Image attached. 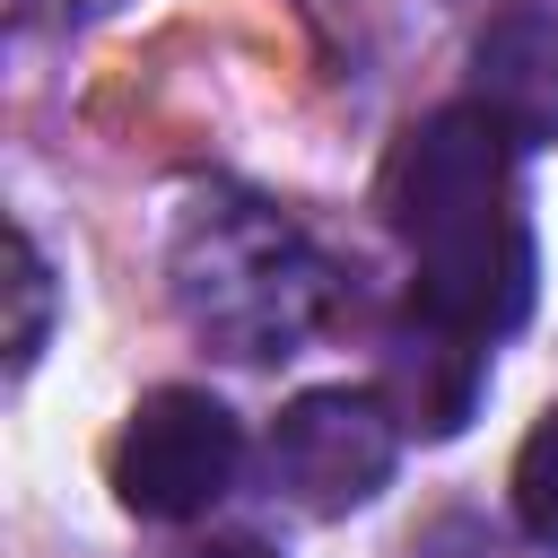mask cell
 I'll list each match as a JSON object with an SVG mask.
<instances>
[{"mask_svg": "<svg viewBox=\"0 0 558 558\" xmlns=\"http://www.w3.org/2000/svg\"><path fill=\"white\" fill-rule=\"evenodd\" d=\"M514 140L480 113V105H453V113H427L401 157H392V227L410 235L418 253V279H410V305L462 340H506L523 314H532V227L514 209Z\"/></svg>", "mask_w": 558, "mask_h": 558, "instance_id": "1", "label": "cell"}, {"mask_svg": "<svg viewBox=\"0 0 558 558\" xmlns=\"http://www.w3.org/2000/svg\"><path fill=\"white\" fill-rule=\"evenodd\" d=\"M174 305L201 340L262 366L314 340V323L331 314V270L279 209L201 201L174 235Z\"/></svg>", "mask_w": 558, "mask_h": 558, "instance_id": "2", "label": "cell"}, {"mask_svg": "<svg viewBox=\"0 0 558 558\" xmlns=\"http://www.w3.org/2000/svg\"><path fill=\"white\" fill-rule=\"evenodd\" d=\"M235 462H244L235 410L201 384H166L131 410V427L113 445V488L148 523H192L235 488Z\"/></svg>", "mask_w": 558, "mask_h": 558, "instance_id": "3", "label": "cell"}, {"mask_svg": "<svg viewBox=\"0 0 558 558\" xmlns=\"http://www.w3.org/2000/svg\"><path fill=\"white\" fill-rule=\"evenodd\" d=\"M392 462H401V418H392V401L349 392V384L296 392V401L279 410V427H270V480H279L305 514H349V506H366V497L392 480Z\"/></svg>", "mask_w": 558, "mask_h": 558, "instance_id": "4", "label": "cell"}, {"mask_svg": "<svg viewBox=\"0 0 558 558\" xmlns=\"http://www.w3.org/2000/svg\"><path fill=\"white\" fill-rule=\"evenodd\" d=\"M471 105H480L514 148L558 140V26H549V17H506V26H488L480 52H471Z\"/></svg>", "mask_w": 558, "mask_h": 558, "instance_id": "5", "label": "cell"}, {"mask_svg": "<svg viewBox=\"0 0 558 558\" xmlns=\"http://www.w3.org/2000/svg\"><path fill=\"white\" fill-rule=\"evenodd\" d=\"M384 392H392V418H401V427L453 436V427L471 418V401H480V340H462V331H445V323L418 314V331L392 349Z\"/></svg>", "mask_w": 558, "mask_h": 558, "instance_id": "6", "label": "cell"}, {"mask_svg": "<svg viewBox=\"0 0 558 558\" xmlns=\"http://www.w3.org/2000/svg\"><path fill=\"white\" fill-rule=\"evenodd\" d=\"M514 514H523V532L532 541H558V410L523 436V453H514Z\"/></svg>", "mask_w": 558, "mask_h": 558, "instance_id": "7", "label": "cell"}, {"mask_svg": "<svg viewBox=\"0 0 558 558\" xmlns=\"http://www.w3.org/2000/svg\"><path fill=\"white\" fill-rule=\"evenodd\" d=\"M44 314H52V270H44L35 235H17V331H9V357H17V366H35V349H44Z\"/></svg>", "mask_w": 558, "mask_h": 558, "instance_id": "8", "label": "cell"}, {"mask_svg": "<svg viewBox=\"0 0 558 558\" xmlns=\"http://www.w3.org/2000/svg\"><path fill=\"white\" fill-rule=\"evenodd\" d=\"M192 558H279V549H262V541H201Z\"/></svg>", "mask_w": 558, "mask_h": 558, "instance_id": "9", "label": "cell"}]
</instances>
